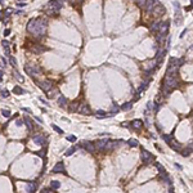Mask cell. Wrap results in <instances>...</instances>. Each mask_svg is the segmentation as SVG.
Masks as SVG:
<instances>
[{"label": "cell", "mask_w": 193, "mask_h": 193, "mask_svg": "<svg viewBox=\"0 0 193 193\" xmlns=\"http://www.w3.org/2000/svg\"><path fill=\"white\" fill-rule=\"evenodd\" d=\"M169 31V22H162V26L161 28H160L158 34H162V35H166Z\"/></svg>", "instance_id": "cell-18"}, {"label": "cell", "mask_w": 193, "mask_h": 193, "mask_svg": "<svg viewBox=\"0 0 193 193\" xmlns=\"http://www.w3.org/2000/svg\"><path fill=\"white\" fill-rule=\"evenodd\" d=\"M77 112L81 113V115H84V116H88V115H90V108H89V106L88 104H85V103H83V104H80L79 107V109H77Z\"/></svg>", "instance_id": "cell-9"}, {"label": "cell", "mask_w": 193, "mask_h": 193, "mask_svg": "<svg viewBox=\"0 0 193 193\" xmlns=\"http://www.w3.org/2000/svg\"><path fill=\"white\" fill-rule=\"evenodd\" d=\"M109 139H99L98 142L95 143V147L98 148V149H106V146L107 143H108Z\"/></svg>", "instance_id": "cell-15"}, {"label": "cell", "mask_w": 193, "mask_h": 193, "mask_svg": "<svg viewBox=\"0 0 193 193\" xmlns=\"http://www.w3.org/2000/svg\"><path fill=\"white\" fill-rule=\"evenodd\" d=\"M79 107H80V104L77 102H72L71 104L68 106V108H70V111H71V112H76L77 109H79Z\"/></svg>", "instance_id": "cell-24"}, {"label": "cell", "mask_w": 193, "mask_h": 193, "mask_svg": "<svg viewBox=\"0 0 193 193\" xmlns=\"http://www.w3.org/2000/svg\"><path fill=\"white\" fill-rule=\"evenodd\" d=\"M1 115H3L4 117H9V116H10V111H9V109L3 108V109H1Z\"/></svg>", "instance_id": "cell-39"}, {"label": "cell", "mask_w": 193, "mask_h": 193, "mask_svg": "<svg viewBox=\"0 0 193 193\" xmlns=\"http://www.w3.org/2000/svg\"><path fill=\"white\" fill-rule=\"evenodd\" d=\"M81 147H84V149L88 151V152H95V148H96L95 144L91 143V142H84L81 144Z\"/></svg>", "instance_id": "cell-14"}, {"label": "cell", "mask_w": 193, "mask_h": 193, "mask_svg": "<svg viewBox=\"0 0 193 193\" xmlns=\"http://www.w3.org/2000/svg\"><path fill=\"white\" fill-rule=\"evenodd\" d=\"M136 1V5L140 6V8H144L146 6V3H147V0H135Z\"/></svg>", "instance_id": "cell-36"}, {"label": "cell", "mask_w": 193, "mask_h": 193, "mask_svg": "<svg viewBox=\"0 0 193 193\" xmlns=\"http://www.w3.org/2000/svg\"><path fill=\"white\" fill-rule=\"evenodd\" d=\"M153 111H154V112H157V111H158V104H156V106H154V108H153Z\"/></svg>", "instance_id": "cell-54"}, {"label": "cell", "mask_w": 193, "mask_h": 193, "mask_svg": "<svg viewBox=\"0 0 193 193\" xmlns=\"http://www.w3.org/2000/svg\"><path fill=\"white\" fill-rule=\"evenodd\" d=\"M152 13H153L154 16H157V17H158V16H164V14L166 13V9H165L164 4H161V3H157Z\"/></svg>", "instance_id": "cell-7"}, {"label": "cell", "mask_w": 193, "mask_h": 193, "mask_svg": "<svg viewBox=\"0 0 193 193\" xmlns=\"http://www.w3.org/2000/svg\"><path fill=\"white\" fill-rule=\"evenodd\" d=\"M156 167H157V170H158V173H160V174H162V173H166L165 167H164V166H162L161 164H158V162H156Z\"/></svg>", "instance_id": "cell-33"}, {"label": "cell", "mask_w": 193, "mask_h": 193, "mask_svg": "<svg viewBox=\"0 0 193 193\" xmlns=\"http://www.w3.org/2000/svg\"><path fill=\"white\" fill-rule=\"evenodd\" d=\"M9 62H10V64H12V67L16 68V66H17V61H16V58H14V57H9Z\"/></svg>", "instance_id": "cell-40"}, {"label": "cell", "mask_w": 193, "mask_h": 193, "mask_svg": "<svg viewBox=\"0 0 193 193\" xmlns=\"http://www.w3.org/2000/svg\"><path fill=\"white\" fill-rule=\"evenodd\" d=\"M63 171H64V164H63L62 161L57 162V164L54 165L53 170H51V173H54V174H59V173H63Z\"/></svg>", "instance_id": "cell-11"}, {"label": "cell", "mask_w": 193, "mask_h": 193, "mask_svg": "<svg viewBox=\"0 0 193 193\" xmlns=\"http://www.w3.org/2000/svg\"><path fill=\"white\" fill-rule=\"evenodd\" d=\"M187 31H188V30H184V31H183V32H181V34H180V38H183V36H184L185 34H187Z\"/></svg>", "instance_id": "cell-52"}, {"label": "cell", "mask_w": 193, "mask_h": 193, "mask_svg": "<svg viewBox=\"0 0 193 193\" xmlns=\"http://www.w3.org/2000/svg\"><path fill=\"white\" fill-rule=\"evenodd\" d=\"M22 109H23V111H25V112H28V113H30V112H31V109H30V108H26V107H25V108H22Z\"/></svg>", "instance_id": "cell-53"}, {"label": "cell", "mask_w": 193, "mask_h": 193, "mask_svg": "<svg viewBox=\"0 0 193 193\" xmlns=\"http://www.w3.org/2000/svg\"><path fill=\"white\" fill-rule=\"evenodd\" d=\"M192 3H193V0H192Z\"/></svg>", "instance_id": "cell-60"}, {"label": "cell", "mask_w": 193, "mask_h": 193, "mask_svg": "<svg viewBox=\"0 0 193 193\" xmlns=\"http://www.w3.org/2000/svg\"><path fill=\"white\" fill-rule=\"evenodd\" d=\"M58 104L61 106V107H66V106H67V99H66L64 95H59V98H58Z\"/></svg>", "instance_id": "cell-22"}, {"label": "cell", "mask_w": 193, "mask_h": 193, "mask_svg": "<svg viewBox=\"0 0 193 193\" xmlns=\"http://www.w3.org/2000/svg\"><path fill=\"white\" fill-rule=\"evenodd\" d=\"M45 50H46V48H45V46H41V45L32 46V49H31L32 53H36V54H40V53H43V51H45Z\"/></svg>", "instance_id": "cell-19"}, {"label": "cell", "mask_w": 193, "mask_h": 193, "mask_svg": "<svg viewBox=\"0 0 193 193\" xmlns=\"http://www.w3.org/2000/svg\"><path fill=\"white\" fill-rule=\"evenodd\" d=\"M19 1H22V0H19Z\"/></svg>", "instance_id": "cell-59"}, {"label": "cell", "mask_w": 193, "mask_h": 193, "mask_svg": "<svg viewBox=\"0 0 193 193\" xmlns=\"http://www.w3.org/2000/svg\"><path fill=\"white\" fill-rule=\"evenodd\" d=\"M13 73H14V76L17 77V80L19 81V83H23V76H22V75H21L19 72H18V71H16V70H14V72H13Z\"/></svg>", "instance_id": "cell-32"}, {"label": "cell", "mask_w": 193, "mask_h": 193, "mask_svg": "<svg viewBox=\"0 0 193 193\" xmlns=\"http://www.w3.org/2000/svg\"><path fill=\"white\" fill-rule=\"evenodd\" d=\"M62 1L63 0H49L48 4H46V9L54 10V12L57 13L62 9Z\"/></svg>", "instance_id": "cell-2"}, {"label": "cell", "mask_w": 193, "mask_h": 193, "mask_svg": "<svg viewBox=\"0 0 193 193\" xmlns=\"http://www.w3.org/2000/svg\"><path fill=\"white\" fill-rule=\"evenodd\" d=\"M183 63H184V59H183V58L171 57V58H170V62H169V66H178V67H180Z\"/></svg>", "instance_id": "cell-12"}, {"label": "cell", "mask_w": 193, "mask_h": 193, "mask_svg": "<svg viewBox=\"0 0 193 193\" xmlns=\"http://www.w3.org/2000/svg\"><path fill=\"white\" fill-rule=\"evenodd\" d=\"M39 156V157H44V156H45V149H41V151H39L38 153H36Z\"/></svg>", "instance_id": "cell-43"}, {"label": "cell", "mask_w": 193, "mask_h": 193, "mask_svg": "<svg viewBox=\"0 0 193 193\" xmlns=\"http://www.w3.org/2000/svg\"><path fill=\"white\" fill-rule=\"evenodd\" d=\"M164 84L165 85H167L169 88H176L178 86V79H176V76H169V75H166L165 76V80H164Z\"/></svg>", "instance_id": "cell-4"}, {"label": "cell", "mask_w": 193, "mask_h": 193, "mask_svg": "<svg viewBox=\"0 0 193 193\" xmlns=\"http://www.w3.org/2000/svg\"><path fill=\"white\" fill-rule=\"evenodd\" d=\"M77 148H79L77 146H73V147H71V148H68V149L64 152V156H66V157H68V156L73 154V153H75V151H77Z\"/></svg>", "instance_id": "cell-23"}, {"label": "cell", "mask_w": 193, "mask_h": 193, "mask_svg": "<svg viewBox=\"0 0 193 193\" xmlns=\"http://www.w3.org/2000/svg\"><path fill=\"white\" fill-rule=\"evenodd\" d=\"M131 106H133V104H131V103H129V102H128V103H124V104L121 106V109H122V111H128V109L131 108Z\"/></svg>", "instance_id": "cell-35"}, {"label": "cell", "mask_w": 193, "mask_h": 193, "mask_svg": "<svg viewBox=\"0 0 193 193\" xmlns=\"http://www.w3.org/2000/svg\"><path fill=\"white\" fill-rule=\"evenodd\" d=\"M170 147L173 148V149H175V151H178V152H180V146L179 144H176V143H170Z\"/></svg>", "instance_id": "cell-38"}, {"label": "cell", "mask_w": 193, "mask_h": 193, "mask_svg": "<svg viewBox=\"0 0 193 193\" xmlns=\"http://www.w3.org/2000/svg\"><path fill=\"white\" fill-rule=\"evenodd\" d=\"M148 86V83L147 81H144V83H142L140 84V86L138 88V93H140V91H143V90H146V88Z\"/></svg>", "instance_id": "cell-34"}, {"label": "cell", "mask_w": 193, "mask_h": 193, "mask_svg": "<svg viewBox=\"0 0 193 193\" xmlns=\"http://www.w3.org/2000/svg\"><path fill=\"white\" fill-rule=\"evenodd\" d=\"M67 140H70V142H75V140H76V136H75V135H68V136H67Z\"/></svg>", "instance_id": "cell-44"}, {"label": "cell", "mask_w": 193, "mask_h": 193, "mask_svg": "<svg viewBox=\"0 0 193 193\" xmlns=\"http://www.w3.org/2000/svg\"><path fill=\"white\" fill-rule=\"evenodd\" d=\"M117 111H118V107L115 106V107H112V109H111V113H116Z\"/></svg>", "instance_id": "cell-46"}, {"label": "cell", "mask_w": 193, "mask_h": 193, "mask_svg": "<svg viewBox=\"0 0 193 193\" xmlns=\"http://www.w3.org/2000/svg\"><path fill=\"white\" fill-rule=\"evenodd\" d=\"M140 158H142L144 164H151V162L154 161V157L146 149H142V152H140Z\"/></svg>", "instance_id": "cell-5"}, {"label": "cell", "mask_w": 193, "mask_h": 193, "mask_svg": "<svg viewBox=\"0 0 193 193\" xmlns=\"http://www.w3.org/2000/svg\"><path fill=\"white\" fill-rule=\"evenodd\" d=\"M25 71L27 72V75L30 76H35V75H39L40 73V68L38 67V66H25Z\"/></svg>", "instance_id": "cell-6"}, {"label": "cell", "mask_w": 193, "mask_h": 193, "mask_svg": "<svg viewBox=\"0 0 193 193\" xmlns=\"http://www.w3.org/2000/svg\"><path fill=\"white\" fill-rule=\"evenodd\" d=\"M36 188H38V184H36L35 181H30V183L26 185V189H27V192H35Z\"/></svg>", "instance_id": "cell-20"}, {"label": "cell", "mask_w": 193, "mask_h": 193, "mask_svg": "<svg viewBox=\"0 0 193 193\" xmlns=\"http://www.w3.org/2000/svg\"><path fill=\"white\" fill-rule=\"evenodd\" d=\"M128 144H129V147H131V148L138 147V140H136V139H129Z\"/></svg>", "instance_id": "cell-27"}, {"label": "cell", "mask_w": 193, "mask_h": 193, "mask_svg": "<svg viewBox=\"0 0 193 193\" xmlns=\"http://www.w3.org/2000/svg\"><path fill=\"white\" fill-rule=\"evenodd\" d=\"M10 34V31H9V30H5V31H4V36H8Z\"/></svg>", "instance_id": "cell-51"}, {"label": "cell", "mask_w": 193, "mask_h": 193, "mask_svg": "<svg viewBox=\"0 0 193 193\" xmlns=\"http://www.w3.org/2000/svg\"><path fill=\"white\" fill-rule=\"evenodd\" d=\"M23 122H25V120L23 121H22V120H17L16 124H17V126H22V125H23Z\"/></svg>", "instance_id": "cell-47"}, {"label": "cell", "mask_w": 193, "mask_h": 193, "mask_svg": "<svg viewBox=\"0 0 193 193\" xmlns=\"http://www.w3.org/2000/svg\"><path fill=\"white\" fill-rule=\"evenodd\" d=\"M191 152H193V151H191V148H185V149L180 151V153H181V156H184V157H188V156L191 154Z\"/></svg>", "instance_id": "cell-30"}, {"label": "cell", "mask_w": 193, "mask_h": 193, "mask_svg": "<svg viewBox=\"0 0 193 193\" xmlns=\"http://www.w3.org/2000/svg\"><path fill=\"white\" fill-rule=\"evenodd\" d=\"M25 125L27 126L28 131H31L32 129H34V126H32V122H31V118H30V117H25Z\"/></svg>", "instance_id": "cell-25"}, {"label": "cell", "mask_w": 193, "mask_h": 193, "mask_svg": "<svg viewBox=\"0 0 193 193\" xmlns=\"http://www.w3.org/2000/svg\"><path fill=\"white\" fill-rule=\"evenodd\" d=\"M0 62H1V70H4V68H5V64H6L5 58H4V57H1V58H0Z\"/></svg>", "instance_id": "cell-42"}, {"label": "cell", "mask_w": 193, "mask_h": 193, "mask_svg": "<svg viewBox=\"0 0 193 193\" xmlns=\"http://www.w3.org/2000/svg\"><path fill=\"white\" fill-rule=\"evenodd\" d=\"M9 95V91L6 89H1V98H5V96Z\"/></svg>", "instance_id": "cell-41"}, {"label": "cell", "mask_w": 193, "mask_h": 193, "mask_svg": "<svg viewBox=\"0 0 193 193\" xmlns=\"http://www.w3.org/2000/svg\"><path fill=\"white\" fill-rule=\"evenodd\" d=\"M13 93L16 95H22V94H25V90L21 86H14L13 88Z\"/></svg>", "instance_id": "cell-26"}, {"label": "cell", "mask_w": 193, "mask_h": 193, "mask_svg": "<svg viewBox=\"0 0 193 193\" xmlns=\"http://www.w3.org/2000/svg\"><path fill=\"white\" fill-rule=\"evenodd\" d=\"M147 108H148V109H151V108H152V103H151V102H148V103H147Z\"/></svg>", "instance_id": "cell-50"}, {"label": "cell", "mask_w": 193, "mask_h": 193, "mask_svg": "<svg viewBox=\"0 0 193 193\" xmlns=\"http://www.w3.org/2000/svg\"><path fill=\"white\" fill-rule=\"evenodd\" d=\"M191 49H192V50H193V45H192V48H191Z\"/></svg>", "instance_id": "cell-58"}, {"label": "cell", "mask_w": 193, "mask_h": 193, "mask_svg": "<svg viewBox=\"0 0 193 193\" xmlns=\"http://www.w3.org/2000/svg\"><path fill=\"white\" fill-rule=\"evenodd\" d=\"M121 143H122L121 140H108V143H107V146H106V149L112 151V149H115L116 147L120 146Z\"/></svg>", "instance_id": "cell-13"}, {"label": "cell", "mask_w": 193, "mask_h": 193, "mask_svg": "<svg viewBox=\"0 0 193 193\" xmlns=\"http://www.w3.org/2000/svg\"><path fill=\"white\" fill-rule=\"evenodd\" d=\"M35 84L38 85V86L40 89H43V90H45V91H49L51 88H53V83H51L50 80H43V81H36L35 80Z\"/></svg>", "instance_id": "cell-3"}, {"label": "cell", "mask_w": 193, "mask_h": 193, "mask_svg": "<svg viewBox=\"0 0 193 193\" xmlns=\"http://www.w3.org/2000/svg\"><path fill=\"white\" fill-rule=\"evenodd\" d=\"M4 49H5V54H6V55H9V54H10V50H9V46H8V48H4Z\"/></svg>", "instance_id": "cell-49"}, {"label": "cell", "mask_w": 193, "mask_h": 193, "mask_svg": "<svg viewBox=\"0 0 193 193\" xmlns=\"http://www.w3.org/2000/svg\"><path fill=\"white\" fill-rule=\"evenodd\" d=\"M48 22L45 18H32L27 23V31L34 36H41L46 32Z\"/></svg>", "instance_id": "cell-1"}, {"label": "cell", "mask_w": 193, "mask_h": 193, "mask_svg": "<svg viewBox=\"0 0 193 193\" xmlns=\"http://www.w3.org/2000/svg\"><path fill=\"white\" fill-rule=\"evenodd\" d=\"M18 6H25V3H18Z\"/></svg>", "instance_id": "cell-57"}, {"label": "cell", "mask_w": 193, "mask_h": 193, "mask_svg": "<svg viewBox=\"0 0 193 193\" xmlns=\"http://www.w3.org/2000/svg\"><path fill=\"white\" fill-rule=\"evenodd\" d=\"M156 4H157V0H147V3H146V10L148 13H152L153 12V9H154V6Z\"/></svg>", "instance_id": "cell-10"}, {"label": "cell", "mask_w": 193, "mask_h": 193, "mask_svg": "<svg viewBox=\"0 0 193 193\" xmlns=\"http://www.w3.org/2000/svg\"><path fill=\"white\" fill-rule=\"evenodd\" d=\"M95 116L99 117V118H102V117H107V113L104 112V111H102V109H98L95 112Z\"/></svg>", "instance_id": "cell-29"}, {"label": "cell", "mask_w": 193, "mask_h": 193, "mask_svg": "<svg viewBox=\"0 0 193 193\" xmlns=\"http://www.w3.org/2000/svg\"><path fill=\"white\" fill-rule=\"evenodd\" d=\"M162 139H164L166 143H169V144L173 142V138H171V135H169V134H164V135H162Z\"/></svg>", "instance_id": "cell-31"}, {"label": "cell", "mask_w": 193, "mask_h": 193, "mask_svg": "<svg viewBox=\"0 0 193 193\" xmlns=\"http://www.w3.org/2000/svg\"><path fill=\"white\" fill-rule=\"evenodd\" d=\"M142 125H143L142 120H133V122H131V126L134 129H136V130H139V129L142 128Z\"/></svg>", "instance_id": "cell-21"}, {"label": "cell", "mask_w": 193, "mask_h": 193, "mask_svg": "<svg viewBox=\"0 0 193 193\" xmlns=\"http://www.w3.org/2000/svg\"><path fill=\"white\" fill-rule=\"evenodd\" d=\"M178 66H169V68H167V71H166V75H169V76H176L178 75Z\"/></svg>", "instance_id": "cell-16"}, {"label": "cell", "mask_w": 193, "mask_h": 193, "mask_svg": "<svg viewBox=\"0 0 193 193\" xmlns=\"http://www.w3.org/2000/svg\"><path fill=\"white\" fill-rule=\"evenodd\" d=\"M50 187L53 189H58L59 187H61V183H59L58 180H51L50 181Z\"/></svg>", "instance_id": "cell-28"}, {"label": "cell", "mask_w": 193, "mask_h": 193, "mask_svg": "<svg viewBox=\"0 0 193 193\" xmlns=\"http://www.w3.org/2000/svg\"><path fill=\"white\" fill-rule=\"evenodd\" d=\"M32 140H34L35 144H38V146H44V144L46 143V138L41 134H36L34 135V138H32Z\"/></svg>", "instance_id": "cell-8"}, {"label": "cell", "mask_w": 193, "mask_h": 193, "mask_svg": "<svg viewBox=\"0 0 193 193\" xmlns=\"http://www.w3.org/2000/svg\"><path fill=\"white\" fill-rule=\"evenodd\" d=\"M1 45L4 46V48H8V46H9V43L5 41V40H3V41H1Z\"/></svg>", "instance_id": "cell-45"}, {"label": "cell", "mask_w": 193, "mask_h": 193, "mask_svg": "<svg viewBox=\"0 0 193 193\" xmlns=\"http://www.w3.org/2000/svg\"><path fill=\"white\" fill-rule=\"evenodd\" d=\"M175 167H176V169H180V170H181V166H180L179 164H175Z\"/></svg>", "instance_id": "cell-56"}, {"label": "cell", "mask_w": 193, "mask_h": 193, "mask_svg": "<svg viewBox=\"0 0 193 193\" xmlns=\"http://www.w3.org/2000/svg\"><path fill=\"white\" fill-rule=\"evenodd\" d=\"M51 128H53V130H54V131H57L58 134H63V130H62L61 128H59V126H57V125H55V124H53V125H51Z\"/></svg>", "instance_id": "cell-37"}, {"label": "cell", "mask_w": 193, "mask_h": 193, "mask_svg": "<svg viewBox=\"0 0 193 193\" xmlns=\"http://www.w3.org/2000/svg\"><path fill=\"white\" fill-rule=\"evenodd\" d=\"M169 192H174V187H173V185H170V188H169Z\"/></svg>", "instance_id": "cell-55"}, {"label": "cell", "mask_w": 193, "mask_h": 193, "mask_svg": "<svg viewBox=\"0 0 193 193\" xmlns=\"http://www.w3.org/2000/svg\"><path fill=\"white\" fill-rule=\"evenodd\" d=\"M12 12H13V10L10 9V8H9V9H6V12H5V16H8V17H9V14L12 13Z\"/></svg>", "instance_id": "cell-48"}, {"label": "cell", "mask_w": 193, "mask_h": 193, "mask_svg": "<svg viewBox=\"0 0 193 193\" xmlns=\"http://www.w3.org/2000/svg\"><path fill=\"white\" fill-rule=\"evenodd\" d=\"M161 26H162V22H160V21H154L153 23H152V26H151V31H152V32L160 31Z\"/></svg>", "instance_id": "cell-17"}]
</instances>
